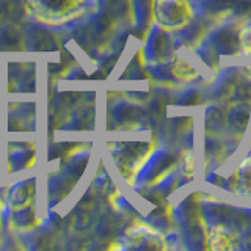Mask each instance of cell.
<instances>
[{"label":"cell","mask_w":251,"mask_h":251,"mask_svg":"<svg viewBox=\"0 0 251 251\" xmlns=\"http://www.w3.org/2000/svg\"><path fill=\"white\" fill-rule=\"evenodd\" d=\"M239 44L243 53H251V27H245L239 33Z\"/></svg>","instance_id":"obj_6"},{"label":"cell","mask_w":251,"mask_h":251,"mask_svg":"<svg viewBox=\"0 0 251 251\" xmlns=\"http://www.w3.org/2000/svg\"><path fill=\"white\" fill-rule=\"evenodd\" d=\"M171 73L176 78H179V80H182V82H193L200 75L198 71H196L190 63L184 58H180V57H177L175 60V63H173Z\"/></svg>","instance_id":"obj_4"},{"label":"cell","mask_w":251,"mask_h":251,"mask_svg":"<svg viewBox=\"0 0 251 251\" xmlns=\"http://www.w3.org/2000/svg\"><path fill=\"white\" fill-rule=\"evenodd\" d=\"M182 171L188 179L193 177V175H195V154H193V151H187L182 154Z\"/></svg>","instance_id":"obj_5"},{"label":"cell","mask_w":251,"mask_h":251,"mask_svg":"<svg viewBox=\"0 0 251 251\" xmlns=\"http://www.w3.org/2000/svg\"><path fill=\"white\" fill-rule=\"evenodd\" d=\"M209 248L214 251L234 250V235L225 226H214L207 234Z\"/></svg>","instance_id":"obj_3"},{"label":"cell","mask_w":251,"mask_h":251,"mask_svg":"<svg viewBox=\"0 0 251 251\" xmlns=\"http://www.w3.org/2000/svg\"><path fill=\"white\" fill-rule=\"evenodd\" d=\"M231 188L234 192L251 196V155L243 160L231 179Z\"/></svg>","instance_id":"obj_2"},{"label":"cell","mask_w":251,"mask_h":251,"mask_svg":"<svg viewBox=\"0 0 251 251\" xmlns=\"http://www.w3.org/2000/svg\"><path fill=\"white\" fill-rule=\"evenodd\" d=\"M155 19L168 31H177L187 27L193 19V6L188 0H155Z\"/></svg>","instance_id":"obj_1"}]
</instances>
